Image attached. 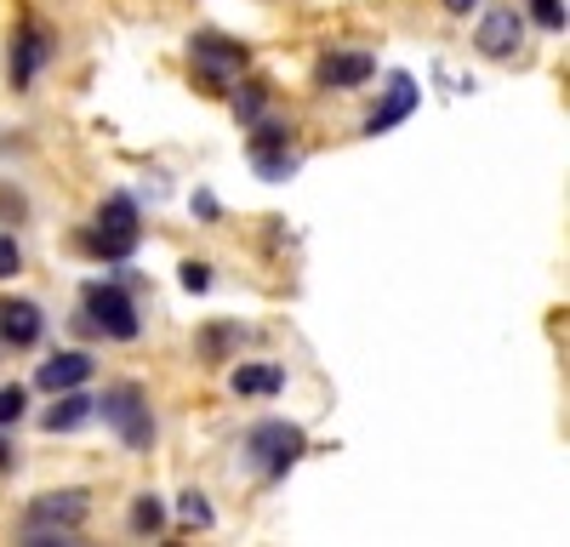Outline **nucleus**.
I'll list each match as a JSON object with an SVG mask.
<instances>
[{
    "label": "nucleus",
    "instance_id": "1",
    "mask_svg": "<svg viewBox=\"0 0 570 547\" xmlns=\"http://www.w3.org/2000/svg\"><path fill=\"white\" fill-rule=\"evenodd\" d=\"M86 514H91V490L86 485L40 490L29 508H23V519H18V541L23 547H75Z\"/></svg>",
    "mask_w": 570,
    "mask_h": 547
},
{
    "label": "nucleus",
    "instance_id": "2",
    "mask_svg": "<svg viewBox=\"0 0 570 547\" xmlns=\"http://www.w3.org/2000/svg\"><path fill=\"white\" fill-rule=\"evenodd\" d=\"M303 450H308V434L297 428V422H279V417H268V422H257L252 434H246V463L257 468V479L263 485H279L285 474H292L297 463H303Z\"/></svg>",
    "mask_w": 570,
    "mask_h": 547
},
{
    "label": "nucleus",
    "instance_id": "3",
    "mask_svg": "<svg viewBox=\"0 0 570 547\" xmlns=\"http://www.w3.org/2000/svg\"><path fill=\"white\" fill-rule=\"evenodd\" d=\"M98 417H104V428H115V439H120L126 450H137V456L155 450V410H149V394H142V382H115V388H104Z\"/></svg>",
    "mask_w": 570,
    "mask_h": 547
},
{
    "label": "nucleus",
    "instance_id": "4",
    "mask_svg": "<svg viewBox=\"0 0 570 547\" xmlns=\"http://www.w3.org/2000/svg\"><path fill=\"white\" fill-rule=\"evenodd\" d=\"M137 240H142V217H137V200L131 195H109L98 206V222L80 235V246L98 257V262H131Z\"/></svg>",
    "mask_w": 570,
    "mask_h": 547
},
{
    "label": "nucleus",
    "instance_id": "5",
    "mask_svg": "<svg viewBox=\"0 0 570 547\" xmlns=\"http://www.w3.org/2000/svg\"><path fill=\"white\" fill-rule=\"evenodd\" d=\"M80 308H86V326L109 337V342H137L142 337V314H137V297L115 280H86L80 291Z\"/></svg>",
    "mask_w": 570,
    "mask_h": 547
},
{
    "label": "nucleus",
    "instance_id": "6",
    "mask_svg": "<svg viewBox=\"0 0 570 547\" xmlns=\"http://www.w3.org/2000/svg\"><path fill=\"white\" fill-rule=\"evenodd\" d=\"M246 160L263 182H285L303 155H297V126L292 120H252V137H246Z\"/></svg>",
    "mask_w": 570,
    "mask_h": 547
},
{
    "label": "nucleus",
    "instance_id": "7",
    "mask_svg": "<svg viewBox=\"0 0 570 547\" xmlns=\"http://www.w3.org/2000/svg\"><path fill=\"white\" fill-rule=\"evenodd\" d=\"M246 58H252L246 40H228V34H217V29H200L195 40H188V63H195V74H200L212 91H223V86L240 80Z\"/></svg>",
    "mask_w": 570,
    "mask_h": 547
},
{
    "label": "nucleus",
    "instance_id": "8",
    "mask_svg": "<svg viewBox=\"0 0 570 547\" xmlns=\"http://www.w3.org/2000/svg\"><path fill=\"white\" fill-rule=\"evenodd\" d=\"M58 58V34L46 29V23H23L18 34H12V46H7V74H12V91H35V80H40V69Z\"/></svg>",
    "mask_w": 570,
    "mask_h": 547
},
{
    "label": "nucleus",
    "instance_id": "9",
    "mask_svg": "<svg viewBox=\"0 0 570 547\" xmlns=\"http://www.w3.org/2000/svg\"><path fill=\"white\" fill-rule=\"evenodd\" d=\"M519 46H525V12L513 7H491L480 23H473V52L491 58V63H508Z\"/></svg>",
    "mask_w": 570,
    "mask_h": 547
},
{
    "label": "nucleus",
    "instance_id": "10",
    "mask_svg": "<svg viewBox=\"0 0 570 547\" xmlns=\"http://www.w3.org/2000/svg\"><path fill=\"white\" fill-rule=\"evenodd\" d=\"M416 103H422V86H416L411 74H389V86H383V103H376V109L365 115V137H383V131H394L400 120H411V115H416Z\"/></svg>",
    "mask_w": 570,
    "mask_h": 547
},
{
    "label": "nucleus",
    "instance_id": "11",
    "mask_svg": "<svg viewBox=\"0 0 570 547\" xmlns=\"http://www.w3.org/2000/svg\"><path fill=\"white\" fill-rule=\"evenodd\" d=\"M46 337V308L35 297H7L0 302V342L7 348H35Z\"/></svg>",
    "mask_w": 570,
    "mask_h": 547
},
{
    "label": "nucleus",
    "instance_id": "12",
    "mask_svg": "<svg viewBox=\"0 0 570 547\" xmlns=\"http://www.w3.org/2000/svg\"><path fill=\"white\" fill-rule=\"evenodd\" d=\"M91 371H98V359H91V354H80V348H63V354H52V359H40L35 388H46V394L86 388V382H91Z\"/></svg>",
    "mask_w": 570,
    "mask_h": 547
},
{
    "label": "nucleus",
    "instance_id": "13",
    "mask_svg": "<svg viewBox=\"0 0 570 547\" xmlns=\"http://www.w3.org/2000/svg\"><path fill=\"white\" fill-rule=\"evenodd\" d=\"M376 74V58L371 52H325L320 69H314V86L320 91H354Z\"/></svg>",
    "mask_w": 570,
    "mask_h": 547
},
{
    "label": "nucleus",
    "instance_id": "14",
    "mask_svg": "<svg viewBox=\"0 0 570 547\" xmlns=\"http://www.w3.org/2000/svg\"><path fill=\"white\" fill-rule=\"evenodd\" d=\"M240 342H246L240 319H212V326L195 331V359H200V365H223V359L240 354Z\"/></svg>",
    "mask_w": 570,
    "mask_h": 547
},
{
    "label": "nucleus",
    "instance_id": "15",
    "mask_svg": "<svg viewBox=\"0 0 570 547\" xmlns=\"http://www.w3.org/2000/svg\"><path fill=\"white\" fill-rule=\"evenodd\" d=\"M91 417H98V399H91L86 388H63L58 405L40 417V428H46V434H75V428H86Z\"/></svg>",
    "mask_w": 570,
    "mask_h": 547
},
{
    "label": "nucleus",
    "instance_id": "16",
    "mask_svg": "<svg viewBox=\"0 0 570 547\" xmlns=\"http://www.w3.org/2000/svg\"><path fill=\"white\" fill-rule=\"evenodd\" d=\"M228 388L240 399H274L285 388V371L268 365V359H240V365H234V377H228Z\"/></svg>",
    "mask_w": 570,
    "mask_h": 547
},
{
    "label": "nucleus",
    "instance_id": "17",
    "mask_svg": "<svg viewBox=\"0 0 570 547\" xmlns=\"http://www.w3.org/2000/svg\"><path fill=\"white\" fill-rule=\"evenodd\" d=\"M126 525H131V536H160V530H166V501H160L155 490H137Z\"/></svg>",
    "mask_w": 570,
    "mask_h": 547
},
{
    "label": "nucleus",
    "instance_id": "18",
    "mask_svg": "<svg viewBox=\"0 0 570 547\" xmlns=\"http://www.w3.org/2000/svg\"><path fill=\"white\" fill-rule=\"evenodd\" d=\"M263 109H268V86L263 80H240V91H234V115H240V126L263 120Z\"/></svg>",
    "mask_w": 570,
    "mask_h": 547
},
{
    "label": "nucleus",
    "instance_id": "19",
    "mask_svg": "<svg viewBox=\"0 0 570 547\" xmlns=\"http://www.w3.org/2000/svg\"><path fill=\"white\" fill-rule=\"evenodd\" d=\"M177 514H183V525H195V530H212V501H206V490H183L177 496Z\"/></svg>",
    "mask_w": 570,
    "mask_h": 547
},
{
    "label": "nucleus",
    "instance_id": "20",
    "mask_svg": "<svg viewBox=\"0 0 570 547\" xmlns=\"http://www.w3.org/2000/svg\"><path fill=\"white\" fill-rule=\"evenodd\" d=\"M23 405H29V388H23V382H7V388H0V428L23 422Z\"/></svg>",
    "mask_w": 570,
    "mask_h": 547
},
{
    "label": "nucleus",
    "instance_id": "21",
    "mask_svg": "<svg viewBox=\"0 0 570 547\" xmlns=\"http://www.w3.org/2000/svg\"><path fill=\"white\" fill-rule=\"evenodd\" d=\"M177 280H183V291H212V262L206 257H188L177 268Z\"/></svg>",
    "mask_w": 570,
    "mask_h": 547
},
{
    "label": "nucleus",
    "instance_id": "22",
    "mask_svg": "<svg viewBox=\"0 0 570 547\" xmlns=\"http://www.w3.org/2000/svg\"><path fill=\"white\" fill-rule=\"evenodd\" d=\"M531 18H537L548 34H564V23H570V18H564V0H531Z\"/></svg>",
    "mask_w": 570,
    "mask_h": 547
},
{
    "label": "nucleus",
    "instance_id": "23",
    "mask_svg": "<svg viewBox=\"0 0 570 547\" xmlns=\"http://www.w3.org/2000/svg\"><path fill=\"white\" fill-rule=\"evenodd\" d=\"M12 274H23V246L12 235H0V280H12Z\"/></svg>",
    "mask_w": 570,
    "mask_h": 547
},
{
    "label": "nucleus",
    "instance_id": "24",
    "mask_svg": "<svg viewBox=\"0 0 570 547\" xmlns=\"http://www.w3.org/2000/svg\"><path fill=\"white\" fill-rule=\"evenodd\" d=\"M18 468V445L7 439V428H0V474H12Z\"/></svg>",
    "mask_w": 570,
    "mask_h": 547
},
{
    "label": "nucleus",
    "instance_id": "25",
    "mask_svg": "<svg viewBox=\"0 0 570 547\" xmlns=\"http://www.w3.org/2000/svg\"><path fill=\"white\" fill-rule=\"evenodd\" d=\"M195 211H200V217H206V222H212V217H217V200H212V195H206V189H200V195H195Z\"/></svg>",
    "mask_w": 570,
    "mask_h": 547
},
{
    "label": "nucleus",
    "instance_id": "26",
    "mask_svg": "<svg viewBox=\"0 0 570 547\" xmlns=\"http://www.w3.org/2000/svg\"><path fill=\"white\" fill-rule=\"evenodd\" d=\"M473 7H480V0H445V12H451V18H462V12H473Z\"/></svg>",
    "mask_w": 570,
    "mask_h": 547
}]
</instances>
